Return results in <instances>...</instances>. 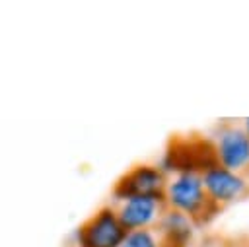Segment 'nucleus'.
Here are the masks:
<instances>
[{
	"mask_svg": "<svg viewBox=\"0 0 249 247\" xmlns=\"http://www.w3.org/2000/svg\"><path fill=\"white\" fill-rule=\"evenodd\" d=\"M200 181L208 202L218 210L226 204L241 200L249 193V181L243 173L230 171L226 167H220L218 163L204 169L200 173Z\"/></svg>",
	"mask_w": 249,
	"mask_h": 247,
	"instance_id": "obj_5",
	"label": "nucleus"
},
{
	"mask_svg": "<svg viewBox=\"0 0 249 247\" xmlns=\"http://www.w3.org/2000/svg\"><path fill=\"white\" fill-rule=\"evenodd\" d=\"M214 158L220 167H226L235 173H243L249 169V136L241 126L224 124L216 130L214 140Z\"/></svg>",
	"mask_w": 249,
	"mask_h": 247,
	"instance_id": "obj_6",
	"label": "nucleus"
},
{
	"mask_svg": "<svg viewBox=\"0 0 249 247\" xmlns=\"http://www.w3.org/2000/svg\"><path fill=\"white\" fill-rule=\"evenodd\" d=\"M241 128H243V130H245V134L249 136V117H245V119H243V126H241Z\"/></svg>",
	"mask_w": 249,
	"mask_h": 247,
	"instance_id": "obj_10",
	"label": "nucleus"
},
{
	"mask_svg": "<svg viewBox=\"0 0 249 247\" xmlns=\"http://www.w3.org/2000/svg\"><path fill=\"white\" fill-rule=\"evenodd\" d=\"M154 229L160 235L161 247H189L195 237L196 224L189 216L165 208Z\"/></svg>",
	"mask_w": 249,
	"mask_h": 247,
	"instance_id": "obj_8",
	"label": "nucleus"
},
{
	"mask_svg": "<svg viewBox=\"0 0 249 247\" xmlns=\"http://www.w3.org/2000/svg\"><path fill=\"white\" fill-rule=\"evenodd\" d=\"M119 247H161L156 229H134L126 231Z\"/></svg>",
	"mask_w": 249,
	"mask_h": 247,
	"instance_id": "obj_9",
	"label": "nucleus"
},
{
	"mask_svg": "<svg viewBox=\"0 0 249 247\" xmlns=\"http://www.w3.org/2000/svg\"><path fill=\"white\" fill-rule=\"evenodd\" d=\"M165 204L161 196H128L115 204L119 222L126 231L134 229H154Z\"/></svg>",
	"mask_w": 249,
	"mask_h": 247,
	"instance_id": "obj_7",
	"label": "nucleus"
},
{
	"mask_svg": "<svg viewBox=\"0 0 249 247\" xmlns=\"http://www.w3.org/2000/svg\"><path fill=\"white\" fill-rule=\"evenodd\" d=\"M161 198L165 208L189 216L196 226L208 222V218H212L218 212V208L212 206L206 198L200 173L187 171L167 177Z\"/></svg>",
	"mask_w": 249,
	"mask_h": 247,
	"instance_id": "obj_1",
	"label": "nucleus"
},
{
	"mask_svg": "<svg viewBox=\"0 0 249 247\" xmlns=\"http://www.w3.org/2000/svg\"><path fill=\"white\" fill-rule=\"evenodd\" d=\"M216 165L214 148L208 140H171L158 167L167 175L175 173H202L204 169Z\"/></svg>",
	"mask_w": 249,
	"mask_h": 247,
	"instance_id": "obj_2",
	"label": "nucleus"
},
{
	"mask_svg": "<svg viewBox=\"0 0 249 247\" xmlns=\"http://www.w3.org/2000/svg\"><path fill=\"white\" fill-rule=\"evenodd\" d=\"M126 229L117 218L115 206H101L76 229L78 247H119Z\"/></svg>",
	"mask_w": 249,
	"mask_h": 247,
	"instance_id": "obj_3",
	"label": "nucleus"
},
{
	"mask_svg": "<svg viewBox=\"0 0 249 247\" xmlns=\"http://www.w3.org/2000/svg\"><path fill=\"white\" fill-rule=\"evenodd\" d=\"M167 183V175L158 163H138L119 177L113 187L115 202L128 196H161Z\"/></svg>",
	"mask_w": 249,
	"mask_h": 247,
	"instance_id": "obj_4",
	"label": "nucleus"
}]
</instances>
